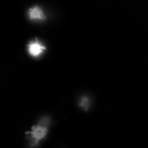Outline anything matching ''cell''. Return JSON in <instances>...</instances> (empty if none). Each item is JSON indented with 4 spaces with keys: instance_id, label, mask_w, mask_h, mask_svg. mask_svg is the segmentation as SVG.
I'll return each instance as SVG.
<instances>
[{
    "instance_id": "obj_1",
    "label": "cell",
    "mask_w": 148,
    "mask_h": 148,
    "mask_svg": "<svg viewBox=\"0 0 148 148\" xmlns=\"http://www.w3.org/2000/svg\"><path fill=\"white\" fill-rule=\"evenodd\" d=\"M48 131L47 126L38 124L33 126L31 130L25 132L27 137L30 141L32 146H37L39 142L46 135Z\"/></svg>"
},
{
    "instance_id": "obj_3",
    "label": "cell",
    "mask_w": 148,
    "mask_h": 148,
    "mask_svg": "<svg viewBox=\"0 0 148 148\" xmlns=\"http://www.w3.org/2000/svg\"><path fill=\"white\" fill-rule=\"evenodd\" d=\"M27 49L28 53L32 56L37 58L42 54L45 50L46 47L40 41L36 39L28 43Z\"/></svg>"
},
{
    "instance_id": "obj_4",
    "label": "cell",
    "mask_w": 148,
    "mask_h": 148,
    "mask_svg": "<svg viewBox=\"0 0 148 148\" xmlns=\"http://www.w3.org/2000/svg\"><path fill=\"white\" fill-rule=\"evenodd\" d=\"M91 97L88 95L83 94L80 95L77 100V106L80 110L85 112L88 111L92 104Z\"/></svg>"
},
{
    "instance_id": "obj_2",
    "label": "cell",
    "mask_w": 148,
    "mask_h": 148,
    "mask_svg": "<svg viewBox=\"0 0 148 148\" xmlns=\"http://www.w3.org/2000/svg\"><path fill=\"white\" fill-rule=\"evenodd\" d=\"M28 18L36 22H41L46 20L47 16L44 9L40 6L35 5L31 7L27 11Z\"/></svg>"
}]
</instances>
